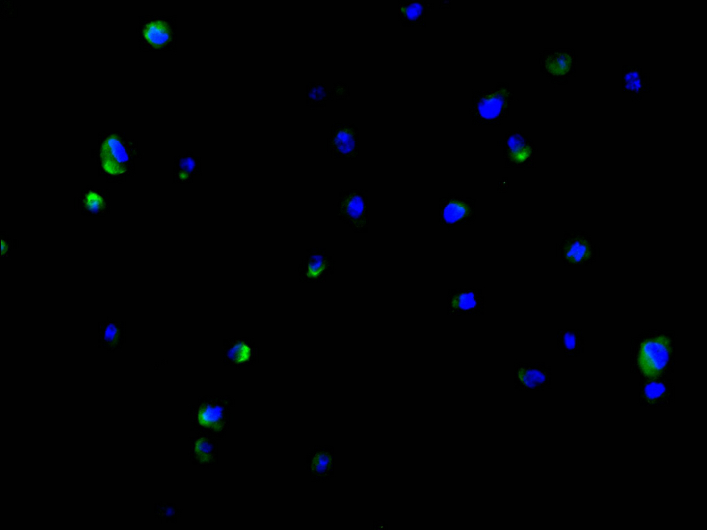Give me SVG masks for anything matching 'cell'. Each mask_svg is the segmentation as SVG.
<instances>
[{"label":"cell","instance_id":"1","mask_svg":"<svg viewBox=\"0 0 707 530\" xmlns=\"http://www.w3.org/2000/svg\"><path fill=\"white\" fill-rule=\"evenodd\" d=\"M516 101V92L507 82L475 90L470 100L471 121L474 126H499L508 117Z\"/></svg>","mask_w":707,"mask_h":530},{"label":"cell","instance_id":"2","mask_svg":"<svg viewBox=\"0 0 707 530\" xmlns=\"http://www.w3.org/2000/svg\"><path fill=\"white\" fill-rule=\"evenodd\" d=\"M369 190H338L336 206L338 219L354 233H367L369 229Z\"/></svg>","mask_w":707,"mask_h":530},{"label":"cell","instance_id":"3","mask_svg":"<svg viewBox=\"0 0 707 530\" xmlns=\"http://www.w3.org/2000/svg\"><path fill=\"white\" fill-rule=\"evenodd\" d=\"M540 71L551 83L565 85L575 76L577 57L573 48H545L539 55Z\"/></svg>","mask_w":707,"mask_h":530},{"label":"cell","instance_id":"4","mask_svg":"<svg viewBox=\"0 0 707 530\" xmlns=\"http://www.w3.org/2000/svg\"><path fill=\"white\" fill-rule=\"evenodd\" d=\"M671 353V341L666 335L643 341L637 357L642 373L652 380L659 377L670 360Z\"/></svg>","mask_w":707,"mask_h":530},{"label":"cell","instance_id":"5","mask_svg":"<svg viewBox=\"0 0 707 530\" xmlns=\"http://www.w3.org/2000/svg\"><path fill=\"white\" fill-rule=\"evenodd\" d=\"M359 129L358 126L336 121L331 124V132L325 143L326 150L332 159H358L359 157Z\"/></svg>","mask_w":707,"mask_h":530},{"label":"cell","instance_id":"6","mask_svg":"<svg viewBox=\"0 0 707 530\" xmlns=\"http://www.w3.org/2000/svg\"><path fill=\"white\" fill-rule=\"evenodd\" d=\"M474 218V199L457 194H451L440 199L438 222L447 229L470 224Z\"/></svg>","mask_w":707,"mask_h":530},{"label":"cell","instance_id":"7","mask_svg":"<svg viewBox=\"0 0 707 530\" xmlns=\"http://www.w3.org/2000/svg\"><path fill=\"white\" fill-rule=\"evenodd\" d=\"M513 375L514 389L517 391L546 390L552 378L550 367L543 362H516Z\"/></svg>","mask_w":707,"mask_h":530},{"label":"cell","instance_id":"8","mask_svg":"<svg viewBox=\"0 0 707 530\" xmlns=\"http://www.w3.org/2000/svg\"><path fill=\"white\" fill-rule=\"evenodd\" d=\"M558 253L568 264L574 265L590 260L594 251L591 237L584 231L564 233L557 244Z\"/></svg>","mask_w":707,"mask_h":530},{"label":"cell","instance_id":"9","mask_svg":"<svg viewBox=\"0 0 707 530\" xmlns=\"http://www.w3.org/2000/svg\"><path fill=\"white\" fill-rule=\"evenodd\" d=\"M447 302V313L453 316H481L485 314V295L480 288L450 289Z\"/></svg>","mask_w":707,"mask_h":530},{"label":"cell","instance_id":"10","mask_svg":"<svg viewBox=\"0 0 707 530\" xmlns=\"http://www.w3.org/2000/svg\"><path fill=\"white\" fill-rule=\"evenodd\" d=\"M503 149L506 165L527 167L533 164L536 150L528 134L509 132L503 141Z\"/></svg>","mask_w":707,"mask_h":530},{"label":"cell","instance_id":"11","mask_svg":"<svg viewBox=\"0 0 707 530\" xmlns=\"http://www.w3.org/2000/svg\"><path fill=\"white\" fill-rule=\"evenodd\" d=\"M304 467L312 482L323 483L334 478V447L330 444L316 445L307 453Z\"/></svg>","mask_w":707,"mask_h":530},{"label":"cell","instance_id":"12","mask_svg":"<svg viewBox=\"0 0 707 530\" xmlns=\"http://www.w3.org/2000/svg\"><path fill=\"white\" fill-rule=\"evenodd\" d=\"M99 155L101 166L107 173L119 175L127 170L128 156L117 134L110 135L104 140Z\"/></svg>","mask_w":707,"mask_h":530},{"label":"cell","instance_id":"13","mask_svg":"<svg viewBox=\"0 0 707 530\" xmlns=\"http://www.w3.org/2000/svg\"><path fill=\"white\" fill-rule=\"evenodd\" d=\"M621 77L622 92L632 102L640 101L651 90L649 75L640 66L623 65Z\"/></svg>","mask_w":707,"mask_h":530},{"label":"cell","instance_id":"14","mask_svg":"<svg viewBox=\"0 0 707 530\" xmlns=\"http://www.w3.org/2000/svg\"><path fill=\"white\" fill-rule=\"evenodd\" d=\"M198 424L208 429L221 431L227 422V410L222 400L210 399L202 402L196 411Z\"/></svg>","mask_w":707,"mask_h":530},{"label":"cell","instance_id":"15","mask_svg":"<svg viewBox=\"0 0 707 530\" xmlns=\"http://www.w3.org/2000/svg\"><path fill=\"white\" fill-rule=\"evenodd\" d=\"M431 1L427 0H400L398 2V19L402 26H425Z\"/></svg>","mask_w":707,"mask_h":530},{"label":"cell","instance_id":"16","mask_svg":"<svg viewBox=\"0 0 707 530\" xmlns=\"http://www.w3.org/2000/svg\"><path fill=\"white\" fill-rule=\"evenodd\" d=\"M99 344L108 351H117L122 348L125 340V327L121 322L106 320L100 324Z\"/></svg>","mask_w":707,"mask_h":530},{"label":"cell","instance_id":"17","mask_svg":"<svg viewBox=\"0 0 707 530\" xmlns=\"http://www.w3.org/2000/svg\"><path fill=\"white\" fill-rule=\"evenodd\" d=\"M142 34L146 41L154 48L166 45L171 39V29L164 19H153L146 23Z\"/></svg>","mask_w":707,"mask_h":530},{"label":"cell","instance_id":"18","mask_svg":"<svg viewBox=\"0 0 707 530\" xmlns=\"http://www.w3.org/2000/svg\"><path fill=\"white\" fill-rule=\"evenodd\" d=\"M256 347L249 341L237 338L226 351V356L233 364H244L256 355Z\"/></svg>","mask_w":707,"mask_h":530},{"label":"cell","instance_id":"19","mask_svg":"<svg viewBox=\"0 0 707 530\" xmlns=\"http://www.w3.org/2000/svg\"><path fill=\"white\" fill-rule=\"evenodd\" d=\"M306 104L311 110L322 109L329 101V89L325 83L309 82L306 86Z\"/></svg>","mask_w":707,"mask_h":530},{"label":"cell","instance_id":"20","mask_svg":"<svg viewBox=\"0 0 707 530\" xmlns=\"http://www.w3.org/2000/svg\"><path fill=\"white\" fill-rule=\"evenodd\" d=\"M330 266L327 257L322 253L315 251L307 256L305 275L308 279H317Z\"/></svg>","mask_w":707,"mask_h":530},{"label":"cell","instance_id":"21","mask_svg":"<svg viewBox=\"0 0 707 530\" xmlns=\"http://www.w3.org/2000/svg\"><path fill=\"white\" fill-rule=\"evenodd\" d=\"M193 450L196 460L200 464H208L215 455L213 442L206 436L198 437L193 444Z\"/></svg>","mask_w":707,"mask_h":530},{"label":"cell","instance_id":"22","mask_svg":"<svg viewBox=\"0 0 707 530\" xmlns=\"http://www.w3.org/2000/svg\"><path fill=\"white\" fill-rule=\"evenodd\" d=\"M329 94V101H345L349 97V87L342 81L336 82L331 84Z\"/></svg>","mask_w":707,"mask_h":530},{"label":"cell","instance_id":"23","mask_svg":"<svg viewBox=\"0 0 707 530\" xmlns=\"http://www.w3.org/2000/svg\"><path fill=\"white\" fill-rule=\"evenodd\" d=\"M84 203L86 208L93 213H97L106 207L103 197L94 191H89L86 193Z\"/></svg>","mask_w":707,"mask_h":530},{"label":"cell","instance_id":"24","mask_svg":"<svg viewBox=\"0 0 707 530\" xmlns=\"http://www.w3.org/2000/svg\"><path fill=\"white\" fill-rule=\"evenodd\" d=\"M665 385L659 382H652L647 384L644 389V395L649 402H654L661 398L666 393Z\"/></svg>","mask_w":707,"mask_h":530},{"label":"cell","instance_id":"25","mask_svg":"<svg viewBox=\"0 0 707 530\" xmlns=\"http://www.w3.org/2000/svg\"><path fill=\"white\" fill-rule=\"evenodd\" d=\"M558 339L559 344L566 352H571L577 346V337L571 331H561Z\"/></svg>","mask_w":707,"mask_h":530},{"label":"cell","instance_id":"26","mask_svg":"<svg viewBox=\"0 0 707 530\" xmlns=\"http://www.w3.org/2000/svg\"><path fill=\"white\" fill-rule=\"evenodd\" d=\"M177 164L180 170L190 173L195 170L197 165L195 159L191 155L181 157Z\"/></svg>","mask_w":707,"mask_h":530},{"label":"cell","instance_id":"27","mask_svg":"<svg viewBox=\"0 0 707 530\" xmlns=\"http://www.w3.org/2000/svg\"><path fill=\"white\" fill-rule=\"evenodd\" d=\"M175 513L176 509L175 508L173 509V507H170L168 505L163 506V507H161L159 509L158 512V514L160 516V517L166 519L173 517L175 515Z\"/></svg>","mask_w":707,"mask_h":530},{"label":"cell","instance_id":"28","mask_svg":"<svg viewBox=\"0 0 707 530\" xmlns=\"http://www.w3.org/2000/svg\"><path fill=\"white\" fill-rule=\"evenodd\" d=\"M191 173L178 170L175 178L180 182H188L191 180Z\"/></svg>","mask_w":707,"mask_h":530},{"label":"cell","instance_id":"29","mask_svg":"<svg viewBox=\"0 0 707 530\" xmlns=\"http://www.w3.org/2000/svg\"><path fill=\"white\" fill-rule=\"evenodd\" d=\"M371 529H388V526L385 523V520H373Z\"/></svg>","mask_w":707,"mask_h":530},{"label":"cell","instance_id":"30","mask_svg":"<svg viewBox=\"0 0 707 530\" xmlns=\"http://www.w3.org/2000/svg\"><path fill=\"white\" fill-rule=\"evenodd\" d=\"M8 245L7 242L5 240L1 239V255L3 256V255H6L7 251H8Z\"/></svg>","mask_w":707,"mask_h":530}]
</instances>
